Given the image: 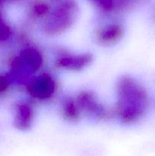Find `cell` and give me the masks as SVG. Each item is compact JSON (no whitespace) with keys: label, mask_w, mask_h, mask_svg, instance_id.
<instances>
[{"label":"cell","mask_w":155,"mask_h":156,"mask_svg":"<svg viewBox=\"0 0 155 156\" xmlns=\"http://www.w3.org/2000/svg\"><path fill=\"white\" fill-rule=\"evenodd\" d=\"M33 15L36 17H43L47 15L50 12L49 10V6L46 5V3L43 2H36L33 6L32 9Z\"/></svg>","instance_id":"obj_10"},{"label":"cell","mask_w":155,"mask_h":156,"mask_svg":"<svg viewBox=\"0 0 155 156\" xmlns=\"http://www.w3.org/2000/svg\"><path fill=\"white\" fill-rule=\"evenodd\" d=\"M56 85L53 76L44 73L34 78L28 83L27 92L37 100H47L54 94Z\"/></svg>","instance_id":"obj_4"},{"label":"cell","mask_w":155,"mask_h":156,"mask_svg":"<svg viewBox=\"0 0 155 156\" xmlns=\"http://www.w3.org/2000/svg\"><path fill=\"white\" fill-rule=\"evenodd\" d=\"M80 110H82L91 117L99 120H103L109 117V111L99 101L94 92L91 91H82L76 99Z\"/></svg>","instance_id":"obj_5"},{"label":"cell","mask_w":155,"mask_h":156,"mask_svg":"<svg viewBox=\"0 0 155 156\" xmlns=\"http://www.w3.org/2000/svg\"><path fill=\"white\" fill-rule=\"evenodd\" d=\"M124 36V29L119 24H109L102 27L97 34V40L105 46L113 45Z\"/></svg>","instance_id":"obj_8"},{"label":"cell","mask_w":155,"mask_h":156,"mask_svg":"<svg viewBox=\"0 0 155 156\" xmlns=\"http://www.w3.org/2000/svg\"><path fill=\"white\" fill-rule=\"evenodd\" d=\"M10 84L11 80L9 76L0 75V93H3L7 91Z\"/></svg>","instance_id":"obj_13"},{"label":"cell","mask_w":155,"mask_h":156,"mask_svg":"<svg viewBox=\"0 0 155 156\" xmlns=\"http://www.w3.org/2000/svg\"><path fill=\"white\" fill-rule=\"evenodd\" d=\"M100 9L104 12H110L114 7V0H92Z\"/></svg>","instance_id":"obj_12"},{"label":"cell","mask_w":155,"mask_h":156,"mask_svg":"<svg viewBox=\"0 0 155 156\" xmlns=\"http://www.w3.org/2000/svg\"><path fill=\"white\" fill-rule=\"evenodd\" d=\"M116 114L126 124L135 123L147 112L149 96L145 88L130 76H122L116 87Z\"/></svg>","instance_id":"obj_1"},{"label":"cell","mask_w":155,"mask_h":156,"mask_svg":"<svg viewBox=\"0 0 155 156\" xmlns=\"http://www.w3.org/2000/svg\"><path fill=\"white\" fill-rule=\"evenodd\" d=\"M93 61L91 53L65 55L56 59V66L58 68L71 71H81L86 68Z\"/></svg>","instance_id":"obj_6"},{"label":"cell","mask_w":155,"mask_h":156,"mask_svg":"<svg viewBox=\"0 0 155 156\" xmlns=\"http://www.w3.org/2000/svg\"><path fill=\"white\" fill-rule=\"evenodd\" d=\"M34 118L33 108L27 102L18 104L16 107L14 125L19 130L24 131L30 129Z\"/></svg>","instance_id":"obj_7"},{"label":"cell","mask_w":155,"mask_h":156,"mask_svg":"<svg viewBox=\"0 0 155 156\" xmlns=\"http://www.w3.org/2000/svg\"><path fill=\"white\" fill-rule=\"evenodd\" d=\"M62 114L68 121H77L80 118V108L76 101L71 98H66L62 103Z\"/></svg>","instance_id":"obj_9"},{"label":"cell","mask_w":155,"mask_h":156,"mask_svg":"<svg viewBox=\"0 0 155 156\" xmlns=\"http://www.w3.org/2000/svg\"><path fill=\"white\" fill-rule=\"evenodd\" d=\"M78 15V5L75 0H62L49 12L43 24L46 34L56 36L63 34L75 22Z\"/></svg>","instance_id":"obj_2"},{"label":"cell","mask_w":155,"mask_h":156,"mask_svg":"<svg viewBox=\"0 0 155 156\" xmlns=\"http://www.w3.org/2000/svg\"><path fill=\"white\" fill-rule=\"evenodd\" d=\"M11 34L10 27L5 22L0 12V41H5Z\"/></svg>","instance_id":"obj_11"},{"label":"cell","mask_w":155,"mask_h":156,"mask_svg":"<svg viewBox=\"0 0 155 156\" xmlns=\"http://www.w3.org/2000/svg\"><path fill=\"white\" fill-rule=\"evenodd\" d=\"M43 56L34 47H26L13 59L12 71L15 77L27 76L33 74L41 68Z\"/></svg>","instance_id":"obj_3"}]
</instances>
